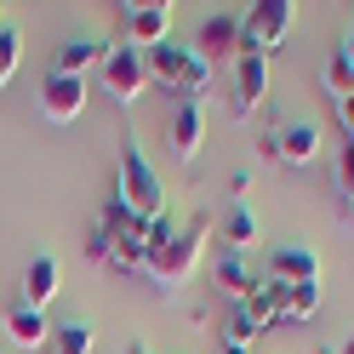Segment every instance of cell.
Instances as JSON below:
<instances>
[{
  "mask_svg": "<svg viewBox=\"0 0 354 354\" xmlns=\"http://www.w3.org/2000/svg\"><path fill=\"white\" fill-rule=\"evenodd\" d=\"M263 97H269V57L240 46V57H234V120H252Z\"/></svg>",
  "mask_w": 354,
  "mask_h": 354,
  "instance_id": "cell-8",
  "label": "cell"
},
{
  "mask_svg": "<svg viewBox=\"0 0 354 354\" xmlns=\"http://www.w3.org/2000/svg\"><path fill=\"white\" fill-rule=\"evenodd\" d=\"M201 143H206V109L201 103H177V115H171V154L189 166L194 154H201Z\"/></svg>",
  "mask_w": 354,
  "mask_h": 354,
  "instance_id": "cell-12",
  "label": "cell"
},
{
  "mask_svg": "<svg viewBox=\"0 0 354 354\" xmlns=\"http://www.w3.org/2000/svg\"><path fill=\"white\" fill-rule=\"evenodd\" d=\"M269 280L274 286H320V257L308 246H280L269 257Z\"/></svg>",
  "mask_w": 354,
  "mask_h": 354,
  "instance_id": "cell-11",
  "label": "cell"
},
{
  "mask_svg": "<svg viewBox=\"0 0 354 354\" xmlns=\"http://www.w3.org/2000/svg\"><path fill=\"white\" fill-rule=\"evenodd\" d=\"M97 86H103V97H109V103L131 109V103L149 92V57H143L138 46H109L103 69H97Z\"/></svg>",
  "mask_w": 354,
  "mask_h": 354,
  "instance_id": "cell-4",
  "label": "cell"
},
{
  "mask_svg": "<svg viewBox=\"0 0 354 354\" xmlns=\"http://www.w3.org/2000/svg\"><path fill=\"white\" fill-rule=\"evenodd\" d=\"M280 297H286V286H274V280H257L246 297H240V315H246L252 326H257V337L269 331L274 320H280Z\"/></svg>",
  "mask_w": 354,
  "mask_h": 354,
  "instance_id": "cell-15",
  "label": "cell"
},
{
  "mask_svg": "<svg viewBox=\"0 0 354 354\" xmlns=\"http://www.w3.org/2000/svg\"><path fill=\"white\" fill-rule=\"evenodd\" d=\"M57 292H63V263L52 252H40L29 263V274H24V308H40V315H46V303H57Z\"/></svg>",
  "mask_w": 354,
  "mask_h": 354,
  "instance_id": "cell-10",
  "label": "cell"
},
{
  "mask_svg": "<svg viewBox=\"0 0 354 354\" xmlns=\"http://www.w3.org/2000/svg\"><path fill=\"white\" fill-rule=\"evenodd\" d=\"M292 17H297L292 0H257V6H246V17H240V46L269 57L280 40L292 35Z\"/></svg>",
  "mask_w": 354,
  "mask_h": 354,
  "instance_id": "cell-6",
  "label": "cell"
},
{
  "mask_svg": "<svg viewBox=\"0 0 354 354\" xmlns=\"http://www.w3.org/2000/svg\"><path fill=\"white\" fill-rule=\"evenodd\" d=\"M17 57H24V29H17V24H0V92L12 86Z\"/></svg>",
  "mask_w": 354,
  "mask_h": 354,
  "instance_id": "cell-22",
  "label": "cell"
},
{
  "mask_svg": "<svg viewBox=\"0 0 354 354\" xmlns=\"http://www.w3.org/2000/svg\"><path fill=\"white\" fill-rule=\"evenodd\" d=\"M315 354H337V348H315Z\"/></svg>",
  "mask_w": 354,
  "mask_h": 354,
  "instance_id": "cell-30",
  "label": "cell"
},
{
  "mask_svg": "<svg viewBox=\"0 0 354 354\" xmlns=\"http://www.w3.org/2000/svg\"><path fill=\"white\" fill-rule=\"evenodd\" d=\"M337 354H354V337H348V343H337Z\"/></svg>",
  "mask_w": 354,
  "mask_h": 354,
  "instance_id": "cell-27",
  "label": "cell"
},
{
  "mask_svg": "<svg viewBox=\"0 0 354 354\" xmlns=\"http://www.w3.org/2000/svg\"><path fill=\"white\" fill-rule=\"evenodd\" d=\"M326 92H331V97H348V92H354V57H348V52H337V57L326 63Z\"/></svg>",
  "mask_w": 354,
  "mask_h": 354,
  "instance_id": "cell-23",
  "label": "cell"
},
{
  "mask_svg": "<svg viewBox=\"0 0 354 354\" xmlns=\"http://www.w3.org/2000/svg\"><path fill=\"white\" fill-rule=\"evenodd\" d=\"M201 52L206 63L212 57H240V17H229V12H212L206 24H201Z\"/></svg>",
  "mask_w": 354,
  "mask_h": 354,
  "instance_id": "cell-13",
  "label": "cell"
},
{
  "mask_svg": "<svg viewBox=\"0 0 354 354\" xmlns=\"http://www.w3.org/2000/svg\"><path fill=\"white\" fill-rule=\"evenodd\" d=\"M120 24H126V46L154 52L171 40V6L166 0H143V6H120Z\"/></svg>",
  "mask_w": 354,
  "mask_h": 354,
  "instance_id": "cell-7",
  "label": "cell"
},
{
  "mask_svg": "<svg viewBox=\"0 0 354 354\" xmlns=\"http://www.w3.org/2000/svg\"><path fill=\"white\" fill-rule=\"evenodd\" d=\"M103 57H109V40H69V46L57 52V75H75V80H86V69H103Z\"/></svg>",
  "mask_w": 354,
  "mask_h": 354,
  "instance_id": "cell-17",
  "label": "cell"
},
{
  "mask_svg": "<svg viewBox=\"0 0 354 354\" xmlns=\"http://www.w3.org/2000/svg\"><path fill=\"white\" fill-rule=\"evenodd\" d=\"M206 234H212V217H189L183 229H171L160 246L149 252V280H154V286H183L194 269H201Z\"/></svg>",
  "mask_w": 354,
  "mask_h": 354,
  "instance_id": "cell-1",
  "label": "cell"
},
{
  "mask_svg": "<svg viewBox=\"0 0 354 354\" xmlns=\"http://www.w3.org/2000/svg\"><path fill=\"white\" fill-rule=\"evenodd\" d=\"M103 223L115 229V252H109V269H120V274H149V252H154L149 223L126 217V206H120V201H109V206H103Z\"/></svg>",
  "mask_w": 354,
  "mask_h": 354,
  "instance_id": "cell-5",
  "label": "cell"
},
{
  "mask_svg": "<svg viewBox=\"0 0 354 354\" xmlns=\"http://www.w3.org/2000/svg\"><path fill=\"white\" fill-rule=\"evenodd\" d=\"M223 240H229V252H240V257L257 246V217H252L246 201H234V206H229V217H223Z\"/></svg>",
  "mask_w": 354,
  "mask_h": 354,
  "instance_id": "cell-19",
  "label": "cell"
},
{
  "mask_svg": "<svg viewBox=\"0 0 354 354\" xmlns=\"http://www.w3.org/2000/svg\"><path fill=\"white\" fill-rule=\"evenodd\" d=\"M109 252H115V229L97 217V223H92V240H86V257H92V263H109Z\"/></svg>",
  "mask_w": 354,
  "mask_h": 354,
  "instance_id": "cell-24",
  "label": "cell"
},
{
  "mask_svg": "<svg viewBox=\"0 0 354 354\" xmlns=\"http://www.w3.org/2000/svg\"><path fill=\"white\" fill-rule=\"evenodd\" d=\"M315 315H320V286H286L280 320H315Z\"/></svg>",
  "mask_w": 354,
  "mask_h": 354,
  "instance_id": "cell-21",
  "label": "cell"
},
{
  "mask_svg": "<svg viewBox=\"0 0 354 354\" xmlns=\"http://www.w3.org/2000/svg\"><path fill=\"white\" fill-rule=\"evenodd\" d=\"M343 52H348V57H354V35H348V46H343Z\"/></svg>",
  "mask_w": 354,
  "mask_h": 354,
  "instance_id": "cell-29",
  "label": "cell"
},
{
  "mask_svg": "<svg viewBox=\"0 0 354 354\" xmlns=\"http://www.w3.org/2000/svg\"><path fill=\"white\" fill-rule=\"evenodd\" d=\"M40 115H46L52 126H69V120H80L86 115V80H75V75H46L40 80Z\"/></svg>",
  "mask_w": 354,
  "mask_h": 354,
  "instance_id": "cell-9",
  "label": "cell"
},
{
  "mask_svg": "<svg viewBox=\"0 0 354 354\" xmlns=\"http://www.w3.org/2000/svg\"><path fill=\"white\" fill-rule=\"evenodd\" d=\"M97 348V331L86 326V320H63L52 326V354H92Z\"/></svg>",
  "mask_w": 354,
  "mask_h": 354,
  "instance_id": "cell-20",
  "label": "cell"
},
{
  "mask_svg": "<svg viewBox=\"0 0 354 354\" xmlns=\"http://www.w3.org/2000/svg\"><path fill=\"white\" fill-rule=\"evenodd\" d=\"M348 223H354V201H348Z\"/></svg>",
  "mask_w": 354,
  "mask_h": 354,
  "instance_id": "cell-31",
  "label": "cell"
},
{
  "mask_svg": "<svg viewBox=\"0 0 354 354\" xmlns=\"http://www.w3.org/2000/svg\"><path fill=\"white\" fill-rule=\"evenodd\" d=\"M337 120H343V131L354 138V92H348V97H337Z\"/></svg>",
  "mask_w": 354,
  "mask_h": 354,
  "instance_id": "cell-26",
  "label": "cell"
},
{
  "mask_svg": "<svg viewBox=\"0 0 354 354\" xmlns=\"http://www.w3.org/2000/svg\"><path fill=\"white\" fill-rule=\"evenodd\" d=\"M217 286H223L229 303H240V297L257 286V274H252V263L240 257V252H223V257H217Z\"/></svg>",
  "mask_w": 354,
  "mask_h": 354,
  "instance_id": "cell-18",
  "label": "cell"
},
{
  "mask_svg": "<svg viewBox=\"0 0 354 354\" xmlns=\"http://www.w3.org/2000/svg\"><path fill=\"white\" fill-rule=\"evenodd\" d=\"M274 149H280V160H286V166H308V160L320 154V126L292 120L286 131H274Z\"/></svg>",
  "mask_w": 354,
  "mask_h": 354,
  "instance_id": "cell-14",
  "label": "cell"
},
{
  "mask_svg": "<svg viewBox=\"0 0 354 354\" xmlns=\"http://www.w3.org/2000/svg\"><path fill=\"white\" fill-rule=\"evenodd\" d=\"M126 354H149V348H143V343H131V348H126Z\"/></svg>",
  "mask_w": 354,
  "mask_h": 354,
  "instance_id": "cell-28",
  "label": "cell"
},
{
  "mask_svg": "<svg viewBox=\"0 0 354 354\" xmlns=\"http://www.w3.org/2000/svg\"><path fill=\"white\" fill-rule=\"evenodd\" d=\"M115 201L126 206V217H138V223H154V217H166V189L154 166L143 160L138 143L120 149V171H115Z\"/></svg>",
  "mask_w": 354,
  "mask_h": 354,
  "instance_id": "cell-2",
  "label": "cell"
},
{
  "mask_svg": "<svg viewBox=\"0 0 354 354\" xmlns=\"http://www.w3.org/2000/svg\"><path fill=\"white\" fill-rule=\"evenodd\" d=\"M337 189H343L348 201H354V138L337 149Z\"/></svg>",
  "mask_w": 354,
  "mask_h": 354,
  "instance_id": "cell-25",
  "label": "cell"
},
{
  "mask_svg": "<svg viewBox=\"0 0 354 354\" xmlns=\"http://www.w3.org/2000/svg\"><path fill=\"white\" fill-rule=\"evenodd\" d=\"M6 331H12V343H17V348H46V343H52L46 315H40V308H24V303L6 315Z\"/></svg>",
  "mask_w": 354,
  "mask_h": 354,
  "instance_id": "cell-16",
  "label": "cell"
},
{
  "mask_svg": "<svg viewBox=\"0 0 354 354\" xmlns=\"http://www.w3.org/2000/svg\"><path fill=\"white\" fill-rule=\"evenodd\" d=\"M149 57V80H160V86H171L183 103H201L206 92H212V63L201 57V52H189V46H154V52H143Z\"/></svg>",
  "mask_w": 354,
  "mask_h": 354,
  "instance_id": "cell-3",
  "label": "cell"
}]
</instances>
